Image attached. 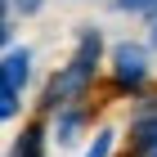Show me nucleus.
Returning <instances> with one entry per match:
<instances>
[{"label":"nucleus","mask_w":157,"mask_h":157,"mask_svg":"<svg viewBox=\"0 0 157 157\" xmlns=\"http://www.w3.org/2000/svg\"><path fill=\"white\" fill-rule=\"evenodd\" d=\"M108 153H112V130H103V135H94V144H90L85 157H108Z\"/></svg>","instance_id":"obj_8"},{"label":"nucleus","mask_w":157,"mask_h":157,"mask_svg":"<svg viewBox=\"0 0 157 157\" xmlns=\"http://www.w3.org/2000/svg\"><path fill=\"white\" fill-rule=\"evenodd\" d=\"M135 144L157 157V112H153V117H139V126H135Z\"/></svg>","instance_id":"obj_6"},{"label":"nucleus","mask_w":157,"mask_h":157,"mask_svg":"<svg viewBox=\"0 0 157 157\" xmlns=\"http://www.w3.org/2000/svg\"><path fill=\"white\" fill-rule=\"evenodd\" d=\"M27 76H32V54H27V49H9V54H0V85L23 90Z\"/></svg>","instance_id":"obj_3"},{"label":"nucleus","mask_w":157,"mask_h":157,"mask_svg":"<svg viewBox=\"0 0 157 157\" xmlns=\"http://www.w3.org/2000/svg\"><path fill=\"white\" fill-rule=\"evenodd\" d=\"M90 76H94V67H85V63L72 59L59 76H54V81H49V90H45V108H63L67 99H76V94L85 90V81H90Z\"/></svg>","instance_id":"obj_2"},{"label":"nucleus","mask_w":157,"mask_h":157,"mask_svg":"<svg viewBox=\"0 0 157 157\" xmlns=\"http://www.w3.org/2000/svg\"><path fill=\"white\" fill-rule=\"evenodd\" d=\"M112 5H117V9H126V13H130V9H153L157 0H112Z\"/></svg>","instance_id":"obj_9"},{"label":"nucleus","mask_w":157,"mask_h":157,"mask_svg":"<svg viewBox=\"0 0 157 157\" xmlns=\"http://www.w3.org/2000/svg\"><path fill=\"white\" fill-rule=\"evenodd\" d=\"M81 126H85V112H81V108H63V112H59V126H54V135H59L63 144H76Z\"/></svg>","instance_id":"obj_4"},{"label":"nucleus","mask_w":157,"mask_h":157,"mask_svg":"<svg viewBox=\"0 0 157 157\" xmlns=\"http://www.w3.org/2000/svg\"><path fill=\"white\" fill-rule=\"evenodd\" d=\"M5 13H9V0H0V45H9V23H5Z\"/></svg>","instance_id":"obj_10"},{"label":"nucleus","mask_w":157,"mask_h":157,"mask_svg":"<svg viewBox=\"0 0 157 157\" xmlns=\"http://www.w3.org/2000/svg\"><path fill=\"white\" fill-rule=\"evenodd\" d=\"M9 157H45V139H40V126H27L18 135V144H13Z\"/></svg>","instance_id":"obj_5"},{"label":"nucleus","mask_w":157,"mask_h":157,"mask_svg":"<svg viewBox=\"0 0 157 157\" xmlns=\"http://www.w3.org/2000/svg\"><path fill=\"white\" fill-rule=\"evenodd\" d=\"M13 112H18V90H9V85H0V121H9Z\"/></svg>","instance_id":"obj_7"},{"label":"nucleus","mask_w":157,"mask_h":157,"mask_svg":"<svg viewBox=\"0 0 157 157\" xmlns=\"http://www.w3.org/2000/svg\"><path fill=\"white\" fill-rule=\"evenodd\" d=\"M9 5H13V9H18V13H36L40 5H45V0H9Z\"/></svg>","instance_id":"obj_11"},{"label":"nucleus","mask_w":157,"mask_h":157,"mask_svg":"<svg viewBox=\"0 0 157 157\" xmlns=\"http://www.w3.org/2000/svg\"><path fill=\"white\" fill-rule=\"evenodd\" d=\"M112 76H117L121 90L144 85V76H148V49H144V45H130V40H121V45L112 49Z\"/></svg>","instance_id":"obj_1"}]
</instances>
